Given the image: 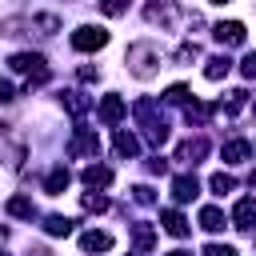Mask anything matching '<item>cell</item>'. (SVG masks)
<instances>
[{"mask_svg":"<svg viewBox=\"0 0 256 256\" xmlns=\"http://www.w3.org/2000/svg\"><path fill=\"white\" fill-rule=\"evenodd\" d=\"M136 120H140V128H144V136H148V144H164L168 140V124H164V116L156 112V100H136Z\"/></svg>","mask_w":256,"mask_h":256,"instance_id":"obj_1","label":"cell"},{"mask_svg":"<svg viewBox=\"0 0 256 256\" xmlns=\"http://www.w3.org/2000/svg\"><path fill=\"white\" fill-rule=\"evenodd\" d=\"M8 64H12L16 72H24V76H28V88L48 80V64H44V56H40V52H16Z\"/></svg>","mask_w":256,"mask_h":256,"instance_id":"obj_2","label":"cell"},{"mask_svg":"<svg viewBox=\"0 0 256 256\" xmlns=\"http://www.w3.org/2000/svg\"><path fill=\"white\" fill-rule=\"evenodd\" d=\"M128 64H132V76L148 80V76L156 72V64H160V52H156L152 44H132V48H128Z\"/></svg>","mask_w":256,"mask_h":256,"instance_id":"obj_3","label":"cell"},{"mask_svg":"<svg viewBox=\"0 0 256 256\" xmlns=\"http://www.w3.org/2000/svg\"><path fill=\"white\" fill-rule=\"evenodd\" d=\"M108 44V32L100 28V24H80L76 32H72V48L76 52H96V48H104Z\"/></svg>","mask_w":256,"mask_h":256,"instance_id":"obj_4","label":"cell"},{"mask_svg":"<svg viewBox=\"0 0 256 256\" xmlns=\"http://www.w3.org/2000/svg\"><path fill=\"white\" fill-rule=\"evenodd\" d=\"M212 32H216V40H220V44H228V48H236V44H244V40H248V28H244L240 20H220Z\"/></svg>","mask_w":256,"mask_h":256,"instance_id":"obj_5","label":"cell"},{"mask_svg":"<svg viewBox=\"0 0 256 256\" xmlns=\"http://www.w3.org/2000/svg\"><path fill=\"white\" fill-rule=\"evenodd\" d=\"M124 112H128V104H124V96H116V92H108V96L100 100V108H96V116H100L104 124H120Z\"/></svg>","mask_w":256,"mask_h":256,"instance_id":"obj_6","label":"cell"},{"mask_svg":"<svg viewBox=\"0 0 256 256\" xmlns=\"http://www.w3.org/2000/svg\"><path fill=\"white\" fill-rule=\"evenodd\" d=\"M208 156V140L204 136H196V140H184L180 148H176V160H184V164H200Z\"/></svg>","mask_w":256,"mask_h":256,"instance_id":"obj_7","label":"cell"},{"mask_svg":"<svg viewBox=\"0 0 256 256\" xmlns=\"http://www.w3.org/2000/svg\"><path fill=\"white\" fill-rule=\"evenodd\" d=\"M68 152H72V156H96V152H100V140H96V132H84V128H80V132L72 136Z\"/></svg>","mask_w":256,"mask_h":256,"instance_id":"obj_8","label":"cell"},{"mask_svg":"<svg viewBox=\"0 0 256 256\" xmlns=\"http://www.w3.org/2000/svg\"><path fill=\"white\" fill-rule=\"evenodd\" d=\"M232 224H236V228H244V232L256 224V200H252V196L236 200V208H232Z\"/></svg>","mask_w":256,"mask_h":256,"instance_id":"obj_9","label":"cell"},{"mask_svg":"<svg viewBox=\"0 0 256 256\" xmlns=\"http://www.w3.org/2000/svg\"><path fill=\"white\" fill-rule=\"evenodd\" d=\"M196 192H200L196 176H188V172H184V176H176V180H172V200H176V204H188Z\"/></svg>","mask_w":256,"mask_h":256,"instance_id":"obj_10","label":"cell"},{"mask_svg":"<svg viewBox=\"0 0 256 256\" xmlns=\"http://www.w3.org/2000/svg\"><path fill=\"white\" fill-rule=\"evenodd\" d=\"M160 224H164V232H168V236H188V232H192V228H188V220H184L176 208H164V212H160Z\"/></svg>","mask_w":256,"mask_h":256,"instance_id":"obj_11","label":"cell"},{"mask_svg":"<svg viewBox=\"0 0 256 256\" xmlns=\"http://www.w3.org/2000/svg\"><path fill=\"white\" fill-rule=\"evenodd\" d=\"M80 180H84L88 188H108V184H112V168H104V164H88Z\"/></svg>","mask_w":256,"mask_h":256,"instance_id":"obj_12","label":"cell"},{"mask_svg":"<svg viewBox=\"0 0 256 256\" xmlns=\"http://www.w3.org/2000/svg\"><path fill=\"white\" fill-rule=\"evenodd\" d=\"M144 16H148L152 24H172V16H176V4H172V0H160V4H148V8H144Z\"/></svg>","mask_w":256,"mask_h":256,"instance_id":"obj_13","label":"cell"},{"mask_svg":"<svg viewBox=\"0 0 256 256\" xmlns=\"http://www.w3.org/2000/svg\"><path fill=\"white\" fill-rule=\"evenodd\" d=\"M80 248H84V252H108V248H112V236L92 228V232H84V236H80Z\"/></svg>","mask_w":256,"mask_h":256,"instance_id":"obj_14","label":"cell"},{"mask_svg":"<svg viewBox=\"0 0 256 256\" xmlns=\"http://www.w3.org/2000/svg\"><path fill=\"white\" fill-rule=\"evenodd\" d=\"M68 184H72V172H68V168H52V172H48V180H44L48 196H60Z\"/></svg>","mask_w":256,"mask_h":256,"instance_id":"obj_15","label":"cell"},{"mask_svg":"<svg viewBox=\"0 0 256 256\" xmlns=\"http://www.w3.org/2000/svg\"><path fill=\"white\" fill-rule=\"evenodd\" d=\"M228 68H232V60H228V56H208L204 76H208V80H224V76H228Z\"/></svg>","mask_w":256,"mask_h":256,"instance_id":"obj_16","label":"cell"},{"mask_svg":"<svg viewBox=\"0 0 256 256\" xmlns=\"http://www.w3.org/2000/svg\"><path fill=\"white\" fill-rule=\"evenodd\" d=\"M248 152H252L248 140H228V144H224V160H228V164H244Z\"/></svg>","mask_w":256,"mask_h":256,"instance_id":"obj_17","label":"cell"},{"mask_svg":"<svg viewBox=\"0 0 256 256\" xmlns=\"http://www.w3.org/2000/svg\"><path fill=\"white\" fill-rule=\"evenodd\" d=\"M200 228H204V232H220V228H224V212L212 208V204L200 208Z\"/></svg>","mask_w":256,"mask_h":256,"instance_id":"obj_18","label":"cell"},{"mask_svg":"<svg viewBox=\"0 0 256 256\" xmlns=\"http://www.w3.org/2000/svg\"><path fill=\"white\" fill-rule=\"evenodd\" d=\"M132 244H136L140 252H148V248L156 244V228H152V224H136V228H132Z\"/></svg>","mask_w":256,"mask_h":256,"instance_id":"obj_19","label":"cell"},{"mask_svg":"<svg viewBox=\"0 0 256 256\" xmlns=\"http://www.w3.org/2000/svg\"><path fill=\"white\" fill-rule=\"evenodd\" d=\"M8 212L20 216V220H32V216H36V204H32L28 196H12V200H8Z\"/></svg>","mask_w":256,"mask_h":256,"instance_id":"obj_20","label":"cell"},{"mask_svg":"<svg viewBox=\"0 0 256 256\" xmlns=\"http://www.w3.org/2000/svg\"><path fill=\"white\" fill-rule=\"evenodd\" d=\"M64 108H68L72 116H84V112H88V96H84V92H64Z\"/></svg>","mask_w":256,"mask_h":256,"instance_id":"obj_21","label":"cell"},{"mask_svg":"<svg viewBox=\"0 0 256 256\" xmlns=\"http://www.w3.org/2000/svg\"><path fill=\"white\" fill-rule=\"evenodd\" d=\"M116 152H120V156H136V152H140V140H136L132 132H116Z\"/></svg>","mask_w":256,"mask_h":256,"instance_id":"obj_22","label":"cell"},{"mask_svg":"<svg viewBox=\"0 0 256 256\" xmlns=\"http://www.w3.org/2000/svg\"><path fill=\"white\" fill-rule=\"evenodd\" d=\"M44 232H48V236H68V232H72V220H68V216H48V220H44Z\"/></svg>","mask_w":256,"mask_h":256,"instance_id":"obj_23","label":"cell"},{"mask_svg":"<svg viewBox=\"0 0 256 256\" xmlns=\"http://www.w3.org/2000/svg\"><path fill=\"white\" fill-rule=\"evenodd\" d=\"M208 116H212V104H188V108H184V120H188V124H204Z\"/></svg>","mask_w":256,"mask_h":256,"instance_id":"obj_24","label":"cell"},{"mask_svg":"<svg viewBox=\"0 0 256 256\" xmlns=\"http://www.w3.org/2000/svg\"><path fill=\"white\" fill-rule=\"evenodd\" d=\"M208 184H212V192H216V196H224V192H232V188H236V180H232L228 172H216Z\"/></svg>","mask_w":256,"mask_h":256,"instance_id":"obj_25","label":"cell"},{"mask_svg":"<svg viewBox=\"0 0 256 256\" xmlns=\"http://www.w3.org/2000/svg\"><path fill=\"white\" fill-rule=\"evenodd\" d=\"M80 204H84V212H104V208H108V200H104V196H96V192H84V196H80Z\"/></svg>","mask_w":256,"mask_h":256,"instance_id":"obj_26","label":"cell"},{"mask_svg":"<svg viewBox=\"0 0 256 256\" xmlns=\"http://www.w3.org/2000/svg\"><path fill=\"white\" fill-rule=\"evenodd\" d=\"M244 100H248V92H244V88L228 92V104H224V112H240V108H244Z\"/></svg>","mask_w":256,"mask_h":256,"instance_id":"obj_27","label":"cell"},{"mask_svg":"<svg viewBox=\"0 0 256 256\" xmlns=\"http://www.w3.org/2000/svg\"><path fill=\"white\" fill-rule=\"evenodd\" d=\"M164 100H168V104H184V100H188V88H184V84H172V88L164 92Z\"/></svg>","mask_w":256,"mask_h":256,"instance_id":"obj_28","label":"cell"},{"mask_svg":"<svg viewBox=\"0 0 256 256\" xmlns=\"http://www.w3.org/2000/svg\"><path fill=\"white\" fill-rule=\"evenodd\" d=\"M100 8H104V16H120V12H128V0H100Z\"/></svg>","mask_w":256,"mask_h":256,"instance_id":"obj_29","label":"cell"},{"mask_svg":"<svg viewBox=\"0 0 256 256\" xmlns=\"http://www.w3.org/2000/svg\"><path fill=\"white\" fill-rule=\"evenodd\" d=\"M32 24H36V28H44V36H52V32L60 28V20H56V16H36Z\"/></svg>","mask_w":256,"mask_h":256,"instance_id":"obj_30","label":"cell"},{"mask_svg":"<svg viewBox=\"0 0 256 256\" xmlns=\"http://www.w3.org/2000/svg\"><path fill=\"white\" fill-rule=\"evenodd\" d=\"M240 72H244V80H256V52H248L240 60Z\"/></svg>","mask_w":256,"mask_h":256,"instance_id":"obj_31","label":"cell"},{"mask_svg":"<svg viewBox=\"0 0 256 256\" xmlns=\"http://www.w3.org/2000/svg\"><path fill=\"white\" fill-rule=\"evenodd\" d=\"M196 56H200L196 44H180V48H176V60H196Z\"/></svg>","mask_w":256,"mask_h":256,"instance_id":"obj_32","label":"cell"},{"mask_svg":"<svg viewBox=\"0 0 256 256\" xmlns=\"http://www.w3.org/2000/svg\"><path fill=\"white\" fill-rule=\"evenodd\" d=\"M132 196H136V204H152V200H156V192H152V188H144V184H140V188H132Z\"/></svg>","mask_w":256,"mask_h":256,"instance_id":"obj_33","label":"cell"},{"mask_svg":"<svg viewBox=\"0 0 256 256\" xmlns=\"http://www.w3.org/2000/svg\"><path fill=\"white\" fill-rule=\"evenodd\" d=\"M204 256H236V248H228V244H208Z\"/></svg>","mask_w":256,"mask_h":256,"instance_id":"obj_34","label":"cell"},{"mask_svg":"<svg viewBox=\"0 0 256 256\" xmlns=\"http://www.w3.org/2000/svg\"><path fill=\"white\" fill-rule=\"evenodd\" d=\"M8 100H16V88L8 80H0V104H8Z\"/></svg>","mask_w":256,"mask_h":256,"instance_id":"obj_35","label":"cell"},{"mask_svg":"<svg viewBox=\"0 0 256 256\" xmlns=\"http://www.w3.org/2000/svg\"><path fill=\"white\" fill-rule=\"evenodd\" d=\"M96 76H100V72H96V68H88V64H84V68H80V80H88V84H92V80H96Z\"/></svg>","mask_w":256,"mask_h":256,"instance_id":"obj_36","label":"cell"},{"mask_svg":"<svg viewBox=\"0 0 256 256\" xmlns=\"http://www.w3.org/2000/svg\"><path fill=\"white\" fill-rule=\"evenodd\" d=\"M164 168H168V164H164L160 156H152V160H148V172H164Z\"/></svg>","mask_w":256,"mask_h":256,"instance_id":"obj_37","label":"cell"},{"mask_svg":"<svg viewBox=\"0 0 256 256\" xmlns=\"http://www.w3.org/2000/svg\"><path fill=\"white\" fill-rule=\"evenodd\" d=\"M164 256H192V252H184V248H176V252H164Z\"/></svg>","mask_w":256,"mask_h":256,"instance_id":"obj_38","label":"cell"},{"mask_svg":"<svg viewBox=\"0 0 256 256\" xmlns=\"http://www.w3.org/2000/svg\"><path fill=\"white\" fill-rule=\"evenodd\" d=\"M32 256H48V252H44V248H36V252H32Z\"/></svg>","mask_w":256,"mask_h":256,"instance_id":"obj_39","label":"cell"},{"mask_svg":"<svg viewBox=\"0 0 256 256\" xmlns=\"http://www.w3.org/2000/svg\"><path fill=\"white\" fill-rule=\"evenodd\" d=\"M248 184H252V188H256V172H252V180H248Z\"/></svg>","mask_w":256,"mask_h":256,"instance_id":"obj_40","label":"cell"},{"mask_svg":"<svg viewBox=\"0 0 256 256\" xmlns=\"http://www.w3.org/2000/svg\"><path fill=\"white\" fill-rule=\"evenodd\" d=\"M212 4H228V0H212Z\"/></svg>","mask_w":256,"mask_h":256,"instance_id":"obj_41","label":"cell"}]
</instances>
